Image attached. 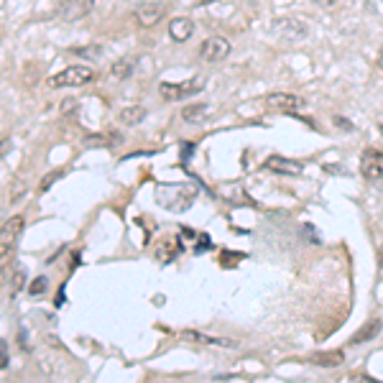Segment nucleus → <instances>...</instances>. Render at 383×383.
I'll list each match as a JSON object with an SVG mask.
<instances>
[{"label": "nucleus", "instance_id": "nucleus-1", "mask_svg": "<svg viewBox=\"0 0 383 383\" xmlns=\"http://www.w3.org/2000/svg\"><path fill=\"white\" fill-rule=\"evenodd\" d=\"M21 230H23V217L21 215L8 217L6 223H3V228H0V266H11L13 250H16Z\"/></svg>", "mask_w": 383, "mask_h": 383}, {"label": "nucleus", "instance_id": "nucleus-2", "mask_svg": "<svg viewBox=\"0 0 383 383\" xmlns=\"http://www.w3.org/2000/svg\"><path fill=\"white\" fill-rule=\"evenodd\" d=\"M95 79V72L89 67H67L59 74H54L49 79L51 87H82V84H89Z\"/></svg>", "mask_w": 383, "mask_h": 383}, {"label": "nucleus", "instance_id": "nucleus-3", "mask_svg": "<svg viewBox=\"0 0 383 383\" xmlns=\"http://www.w3.org/2000/svg\"><path fill=\"white\" fill-rule=\"evenodd\" d=\"M204 87V77H192V79H184V82H161L159 89L164 100H184L189 95H197L199 89Z\"/></svg>", "mask_w": 383, "mask_h": 383}, {"label": "nucleus", "instance_id": "nucleus-4", "mask_svg": "<svg viewBox=\"0 0 383 383\" xmlns=\"http://www.w3.org/2000/svg\"><path fill=\"white\" fill-rule=\"evenodd\" d=\"M92 8H95V0H59L57 18L64 23H74V21L87 18Z\"/></svg>", "mask_w": 383, "mask_h": 383}, {"label": "nucleus", "instance_id": "nucleus-5", "mask_svg": "<svg viewBox=\"0 0 383 383\" xmlns=\"http://www.w3.org/2000/svg\"><path fill=\"white\" fill-rule=\"evenodd\" d=\"M271 28H274L276 36L287 38V41H301V38L309 36V28L299 18H276Z\"/></svg>", "mask_w": 383, "mask_h": 383}, {"label": "nucleus", "instance_id": "nucleus-6", "mask_svg": "<svg viewBox=\"0 0 383 383\" xmlns=\"http://www.w3.org/2000/svg\"><path fill=\"white\" fill-rule=\"evenodd\" d=\"M230 54V41L223 36H210V38H204V44L199 46V57L204 59V62H223L225 57Z\"/></svg>", "mask_w": 383, "mask_h": 383}, {"label": "nucleus", "instance_id": "nucleus-7", "mask_svg": "<svg viewBox=\"0 0 383 383\" xmlns=\"http://www.w3.org/2000/svg\"><path fill=\"white\" fill-rule=\"evenodd\" d=\"M263 169L271 174H281V177H299V174L304 172V166H301L299 161L287 159V156H268V159L263 161Z\"/></svg>", "mask_w": 383, "mask_h": 383}, {"label": "nucleus", "instance_id": "nucleus-8", "mask_svg": "<svg viewBox=\"0 0 383 383\" xmlns=\"http://www.w3.org/2000/svg\"><path fill=\"white\" fill-rule=\"evenodd\" d=\"M360 172H363L365 179L383 177V151L368 148V151L363 153V161H360Z\"/></svg>", "mask_w": 383, "mask_h": 383}, {"label": "nucleus", "instance_id": "nucleus-9", "mask_svg": "<svg viewBox=\"0 0 383 383\" xmlns=\"http://www.w3.org/2000/svg\"><path fill=\"white\" fill-rule=\"evenodd\" d=\"M166 8L161 6V3H140L138 8H135V18H138V23L143 26V28H151V26H156L161 18H164Z\"/></svg>", "mask_w": 383, "mask_h": 383}, {"label": "nucleus", "instance_id": "nucleus-10", "mask_svg": "<svg viewBox=\"0 0 383 383\" xmlns=\"http://www.w3.org/2000/svg\"><path fill=\"white\" fill-rule=\"evenodd\" d=\"M266 105L271 110H284V113H292V110L301 108L304 105V100L296 95H289V92H271V95H266Z\"/></svg>", "mask_w": 383, "mask_h": 383}, {"label": "nucleus", "instance_id": "nucleus-11", "mask_svg": "<svg viewBox=\"0 0 383 383\" xmlns=\"http://www.w3.org/2000/svg\"><path fill=\"white\" fill-rule=\"evenodd\" d=\"M192 33H194V21L192 18L182 16V18H174L172 23H169V36H172L174 41H179V44H182V41H189Z\"/></svg>", "mask_w": 383, "mask_h": 383}, {"label": "nucleus", "instance_id": "nucleus-12", "mask_svg": "<svg viewBox=\"0 0 383 383\" xmlns=\"http://www.w3.org/2000/svg\"><path fill=\"white\" fill-rule=\"evenodd\" d=\"M210 115H212L210 105H189V108L182 110V118H184L187 123H202L207 121Z\"/></svg>", "mask_w": 383, "mask_h": 383}, {"label": "nucleus", "instance_id": "nucleus-13", "mask_svg": "<svg viewBox=\"0 0 383 383\" xmlns=\"http://www.w3.org/2000/svg\"><path fill=\"white\" fill-rule=\"evenodd\" d=\"M133 67H135V59L133 57L118 59V62L110 67V77H113V79H128V77L133 74Z\"/></svg>", "mask_w": 383, "mask_h": 383}, {"label": "nucleus", "instance_id": "nucleus-14", "mask_svg": "<svg viewBox=\"0 0 383 383\" xmlns=\"http://www.w3.org/2000/svg\"><path fill=\"white\" fill-rule=\"evenodd\" d=\"M143 118H146V108H140V105H133V108L121 110V123H123V126H138Z\"/></svg>", "mask_w": 383, "mask_h": 383}, {"label": "nucleus", "instance_id": "nucleus-15", "mask_svg": "<svg viewBox=\"0 0 383 383\" xmlns=\"http://www.w3.org/2000/svg\"><path fill=\"white\" fill-rule=\"evenodd\" d=\"M189 338L199 340L204 345H217V348H235V340H228V338H212V335H202V332H187Z\"/></svg>", "mask_w": 383, "mask_h": 383}, {"label": "nucleus", "instance_id": "nucleus-16", "mask_svg": "<svg viewBox=\"0 0 383 383\" xmlns=\"http://www.w3.org/2000/svg\"><path fill=\"white\" fill-rule=\"evenodd\" d=\"M330 353H325V355H312V363L317 365H338L340 360H343V353H335L332 357H327Z\"/></svg>", "mask_w": 383, "mask_h": 383}, {"label": "nucleus", "instance_id": "nucleus-17", "mask_svg": "<svg viewBox=\"0 0 383 383\" xmlns=\"http://www.w3.org/2000/svg\"><path fill=\"white\" fill-rule=\"evenodd\" d=\"M378 327H381L378 322H370V325L365 327V330H360V332L355 335V338H353V343L357 345V343H363V340H370V338H373V332H378Z\"/></svg>", "mask_w": 383, "mask_h": 383}, {"label": "nucleus", "instance_id": "nucleus-18", "mask_svg": "<svg viewBox=\"0 0 383 383\" xmlns=\"http://www.w3.org/2000/svg\"><path fill=\"white\" fill-rule=\"evenodd\" d=\"M92 46H82V49H74L77 54H82V57H100V51H89Z\"/></svg>", "mask_w": 383, "mask_h": 383}, {"label": "nucleus", "instance_id": "nucleus-19", "mask_svg": "<svg viewBox=\"0 0 383 383\" xmlns=\"http://www.w3.org/2000/svg\"><path fill=\"white\" fill-rule=\"evenodd\" d=\"M44 287H46V281H44V279L33 281V284H31V294H41V292H44Z\"/></svg>", "mask_w": 383, "mask_h": 383}, {"label": "nucleus", "instance_id": "nucleus-20", "mask_svg": "<svg viewBox=\"0 0 383 383\" xmlns=\"http://www.w3.org/2000/svg\"><path fill=\"white\" fill-rule=\"evenodd\" d=\"M8 276H11V266H0V287L8 281Z\"/></svg>", "mask_w": 383, "mask_h": 383}, {"label": "nucleus", "instance_id": "nucleus-21", "mask_svg": "<svg viewBox=\"0 0 383 383\" xmlns=\"http://www.w3.org/2000/svg\"><path fill=\"white\" fill-rule=\"evenodd\" d=\"M350 383H378V381H373V378H368V376H355Z\"/></svg>", "mask_w": 383, "mask_h": 383}, {"label": "nucleus", "instance_id": "nucleus-22", "mask_svg": "<svg viewBox=\"0 0 383 383\" xmlns=\"http://www.w3.org/2000/svg\"><path fill=\"white\" fill-rule=\"evenodd\" d=\"M59 177V172H54V174H51V177H46L44 179V184H41V189H49V184H51V182H54V179H57Z\"/></svg>", "mask_w": 383, "mask_h": 383}, {"label": "nucleus", "instance_id": "nucleus-23", "mask_svg": "<svg viewBox=\"0 0 383 383\" xmlns=\"http://www.w3.org/2000/svg\"><path fill=\"white\" fill-rule=\"evenodd\" d=\"M335 126H338V128H348V131H350V123H348V121H343V118H335Z\"/></svg>", "mask_w": 383, "mask_h": 383}, {"label": "nucleus", "instance_id": "nucleus-24", "mask_svg": "<svg viewBox=\"0 0 383 383\" xmlns=\"http://www.w3.org/2000/svg\"><path fill=\"white\" fill-rule=\"evenodd\" d=\"M378 131H381V135H383V118H378Z\"/></svg>", "mask_w": 383, "mask_h": 383}, {"label": "nucleus", "instance_id": "nucleus-25", "mask_svg": "<svg viewBox=\"0 0 383 383\" xmlns=\"http://www.w3.org/2000/svg\"><path fill=\"white\" fill-rule=\"evenodd\" d=\"M199 3H215V0H199Z\"/></svg>", "mask_w": 383, "mask_h": 383}, {"label": "nucleus", "instance_id": "nucleus-26", "mask_svg": "<svg viewBox=\"0 0 383 383\" xmlns=\"http://www.w3.org/2000/svg\"><path fill=\"white\" fill-rule=\"evenodd\" d=\"M381 266H383V248H381Z\"/></svg>", "mask_w": 383, "mask_h": 383}, {"label": "nucleus", "instance_id": "nucleus-27", "mask_svg": "<svg viewBox=\"0 0 383 383\" xmlns=\"http://www.w3.org/2000/svg\"><path fill=\"white\" fill-rule=\"evenodd\" d=\"M378 64H381V70H383V57H381V62H378Z\"/></svg>", "mask_w": 383, "mask_h": 383}]
</instances>
